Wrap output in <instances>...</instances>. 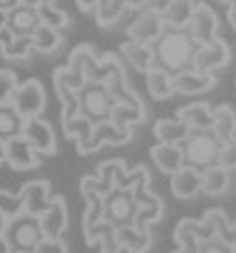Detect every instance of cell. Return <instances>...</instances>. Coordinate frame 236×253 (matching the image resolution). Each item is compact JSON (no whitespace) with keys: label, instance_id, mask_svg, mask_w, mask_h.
<instances>
[{"label":"cell","instance_id":"obj_1","mask_svg":"<svg viewBox=\"0 0 236 253\" xmlns=\"http://www.w3.org/2000/svg\"><path fill=\"white\" fill-rule=\"evenodd\" d=\"M155 52V67L168 74H179L192 69L199 44L192 39L188 30H168L152 44Z\"/></svg>","mask_w":236,"mask_h":253},{"label":"cell","instance_id":"obj_9","mask_svg":"<svg viewBox=\"0 0 236 253\" xmlns=\"http://www.w3.org/2000/svg\"><path fill=\"white\" fill-rule=\"evenodd\" d=\"M188 34L192 36L199 46L212 42L218 37V30H220V19L212 7L207 2H196L194 13L188 24Z\"/></svg>","mask_w":236,"mask_h":253},{"label":"cell","instance_id":"obj_20","mask_svg":"<svg viewBox=\"0 0 236 253\" xmlns=\"http://www.w3.org/2000/svg\"><path fill=\"white\" fill-rule=\"evenodd\" d=\"M196 7V0H168L160 13L168 30H187Z\"/></svg>","mask_w":236,"mask_h":253},{"label":"cell","instance_id":"obj_32","mask_svg":"<svg viewBox=\"0 0 236 253\" xmlns=\"http://www.w3.org/2000/svg\"><path fill=\"white\" fill-rule=\"evenodd\" d=\"M24 120L11 106H0V139L7 141L22 133Z\"/></svg>","mask_w":236,"mask_h":253},{"label":"cell","instance_id":"obj_43","mask_svg":"<svg viewBox=\"0 0 236 253\" xmlns=\"http://www.w3.org/2000/svg\"><path fill=\"white\" fill-rule=\"evenodd\" d=\"M11 39H13V34H11L6 26H0V50L4 48L6 44H9Z\"/></svg>","mask_w":236,"mask_h":253},{"label":"cell","instance_id":"obj_38","mask_svg":"<svg viewBox=\"0 0 236 253\" xmlns=\"http://www.w3.org/2000/svg\"><path fill=\"white\" fill-rule=\"evenodd\" d=\"M0 212L7 220L24 212V202H22V198L19 194H11L7 190L0 189Z\"/></svg>","mask_w":236,"mask_h":253},{"label":"cell","instance_id":"obj_35","mask_svg":"<svg viewBox=\"0 0 236 253\" xmlns=\"http://www.w3.org/2000/svg\"><path fill=\"white\" fill-rule=\"evenodd\" d=\"M35 11H37V17H39L41 24H46V26L54 30L65 28V26H69L70 22L69 15L65 13L63 9H59L56 4H42Z\"/></svg>","mask_w":236,"mask_h":253},{"label":"cell","instance_id":"obj_29","mask_svg":"<svg viewBox=\"0 0 236 253\" xmlns=\"http://www.w3.org/2000/svg\"><path fill=\"white\" fill-rule=\"evenodd\" d=\"M231 174L229 170L222 169L218 165H212L208 169L201 170V192L207 196H220L229 189Z\"/></svg>","mask_w":236,"mask_h":253},{"label":"cell","instance_id":"obj_30","mask_svg":"<svg viewBox=\"0 0 236 253\" xmlns=\"http://www.w3.org/2000/svg\"><path fill=\"white\" fill-rule=\"evenodd\" d=\"M30 39H32V50L39 54H52L63 44V36L59 34V30L50 28L46 24H39Z\"/></svg>","mask_w":236,"mask_h":253},{"label":"cell","instance_id":"obj_18","mask_svg":"<svg viewBox=\"0 0 236 253\" xmlns=\"http://www.w3.org/2000/svg\"><path fill=\"white\" fill-rule=\"evenodd\" d=\"M170 189L172 194L179 200H190L197 192H201V172L197 169H192L185 165L179 169L174 176H170Z\"/></svg>","mask_w":236,"mask_h":253},{"label":"cell","instance_id":"obj_40","mask_svg":"<svg viewBox=\"0 0 236 253\" xmlns=\"http://www.w3.org/2000/svg\"><path fill=\"white\" fill-rule=\"evenodd\" d=\"M197 253H233V246L218 237H210V239L203 240Z\"/></svg>","mask_w":236,"mask_h":253},{"label":"cell","instance_id":"obj_21","mask_svg":"<svg viewBox=\"0 0 236 253\" xmlns=\"http://www.w3.org/2000/svg\"><path fill=\"white\" fill-rule=\"evenodd\" d=\"M120 52L135 71L146 74L148 71H152L155 67V52H153L152 44H140V42L127 39L120 44Z\"/></svg>","mask_w":236,"mask_h":253},{"label":"cell","instance_id":"obj_25","mask_svg":"<svg viewBox=\"0 0 236 253\" xmlns=\"http://www.w3.org/2000/svg\"><path fill=\"white\" fill-rule=\"evenodd\" d=\"M146 87L153 100H170L175 94L174 91V76L168 74L159 67H153L152 71L146 72Z\"/></svg>","mask_w":236,"mask_h":253},{"label":"cell","instance_id":"obj_4","mask_svg":"<svg viewBox=\"0 0 236 253\" xmlns=\"http://www.w3.org/2000/svg\"><path fill=\"white\" fill-rule=\"evenodd\" d=\"M78 104L79 115H83L92 124H100L111 119L115 100L111 98L104 84H85L78 91Z\"/></svg>","mask_w":236,"mask_h":253},{"label":"cell","instance_id":"obj_47","mask_svg":"<svg viewBox=\"0 0 236 253\" xmlns=\"http://www.w3.org/2000/svg\"><path fill=\"white\" fill-rule=\"evenodd\" d=\"M6 163V141L0 139V167Z\"/></svg>","mask_w":236,"mask_h":253},{"label":"cell","instance_id":"obj_17","mask_svg":"<svg viewBox=\"0 0 236 253\" xmlns=\"http://www.w3.org/2000/svg\"><path fill=\"white\" fill-rule=\"evenodd\" d=\"M175 119L185 122L192 131H207L212 129L214 120V109L207 102H192L177 109Z\"/></svg>","mask_w":236,"mask_h":253},{"label":"cell","instance_id":"obj_22","mask_svg":"<svg viewBox=\"0 0 236 253\" xmlns=\"http://www.w3.org/2000/svg\"><path fill=\"white\" fill-rule=\"evenodd\" d=\"M150 155L152 161L155 163V167L168 176H174L179 169L185 167V159H183V152L181 146H174V144H155L150 148Z\"/></svg>","mask_w":236,"mask_h":253},{"label":"cell","instance_id":"obj_46","mask_svg":"<svg viewBox=\"0 0 236 253\" xmlns=\"http://www.w3.org/2000/svg\"><path fill=\"white\" fill-rule=\"evenodd\" d=\"M227 19H229V24L236 30V6L229 7L227 9Z\"/></svg>","mask_w":236,"mask_h":253},{"label":"cell","instance_id":"obj_3","mask_svg":"<svg viewBox=\"0 0 236 253\" xmlns=\"http://www.w3.org/2000/svg\"><path fill=\"white\" fill-rule=\"evenodd\" d=\"M220 146H222V142L216 139V135L210 129H207V131H190L188 139L181 144L185 165L197 169L199 172L212 167L218 161Z\"/></svg>","mask_w":236,"mask_h":253},{"label":"cell","instance_id":"obj_23","mask_svg":"<svg viewBox=\"0 0 236 253\" xmlns=\"http://www.w3.org/2000/svg\"><path fill=\"white\" fill-rule=\"evenodd\" d=\"M117 237L120 248L127 253H146L152 248V235L146 227L122 225V227H117Z\"/></svg>","mask_w":236,"mask_h":253},{"label":"cell","instance_id":"obj_5","mask_svg":"<svg viewBox=\"0 0 236 253\" xmlns=\"http://www.w3.org/2000/svg\"><path fill=\"white\" fill-rule=\"evenodd\" d=\"M139 204L133 198L131 189L111 187L104 196V220L115 227L133 225Z\"/></svg>","mask_w":236,"mask_h":253},{"label":"cell","instance_id":"obj_51","mask_svg":"<svg viewBox=\"0 0 236 253\" xmlns=\"http://www.w3.org/2000/svg\"><path fill=\"white\" fill-rule=\"evenodd\" d=\"M6 224H7V218L0 212V237H2V233H4V229H6Z\"/></svg>","mask_w":236,"mask_h":253},{"label":"cell","instance_id":"obj_11","mask_svg":"<svg viewBox=\"0 0 236 253\" xmlns=\"http://www.w3.org/2000/svg\"><path fill=\"white\" fill-rule=\"evenodd\" d=\"M21 135L34 146V150L37 154H42V155L56 154L57 150L56 131H54V127H52V124H50L48 120L41 119V117L24 120Z\"/></svg>","mask_w":236,"mask_h":253},{"label":"cell","instance_id":"obj_10","mask_svg":"<svg viewBox=\"0 0 236 253\" xmlns=\"http://www.w3.org/2000/svg\"><path fill=\"white\" fill-rule=\"evenodd\" d=\"M231 61V48L222 37H216L212 42L197 48L192 69L205 74H214V71L223 69Z\"/></svg>","mask_w":236,"mask_h":253},{"label":"cell","instance_id":"obj_39","mask_svg":"<svg viewBox=\"0 0 236 253\" xmlns=\"http://www.w3.org/2000/svg\"><path fill=\"white\" fill-rule=\"evenodd\" d=\"M218 167H222L225 170H235L236 169V139L227 142H222L220 152H218Z\"/></svg>","mask_w":236,"mask_h":253},{"label":"cell","instance_id":"obj_26","mask_svg":"<svg viewBox=\"0 0 236 253\" xmlns=\"http://www.w3.org/2000/svg\"><path fill=\"white\" fill-rule=\"evenodd\" d=\"M85 240L89 246H94V244H100V253H120L122 248H120V242H118L117 237V227L111 225L109 222H102L98 224L89 235H85Z\"/></svg>","mask_w":236,"mask_h":253},{"label":"cell","instance_id":"obj_41","mask_svg":"<svg viewBox=\"0 0 236 253\" xmlns=\"http://www.w3.org/2000/svg\"><path fill=\"white\" fill-rule=\"evenodd\" d=\"M34 253H69L67 244L63 242V239H44L37 244Z\"/></svg>","mask_w":236,"mask_h":253},{"label":"cell","instance_id":"obj_36","mask_svg":"<svg viewBox=\"0 0 236 253\" xmlns=\"http://www.w3.org/2000/svg\"><path fill=\"white\" fill-rule=\"evenodd\" d=\"M6 59H26L32 50V39L30 37H13L9 44L0 50Z\"/></svg>","mask_w":236,"mask_h":253},{"label":"cell","instance_id":"obj_16","mask_svg":"<svg viewBox=\"0 0 236 253\" xmlns=\"http://www.w3.org/2000/svg\"><path fill=\"white\" fill-rule=\"evenodd\" d=\"M19 196L24 202V212L41 216L50 204V183L44 179H34L24 183L19 190Z\"/></svg>","mask_w":236,"mask_h":253},{"label":"cell","instance_id":"obj_31","mask_svg":"<svg viewBox=\"0 0 236 253\" xmlns=\"http://www.w3.org/2000/svg\"><path fill=\"white\" fill-rule=\"evenodd\" d=\"M129 9H133V0H105L104 6L96 9V22L102 28L117 24Z\"/></svg>","mask_w":236,"mask_h":253},{"label":"cell","instance_id":"obj_7","mask_svg":"<svg viewBox=\"0 0 236 253\" xmlns=\"http://www.w3.org/2000/svg\"><path fill=\"white\" fill-rule=\"evenodd\" d=\"M164 32H166V24L160 13V7L155 6L142 7L140 13L125 30L129 41L140 42V44H153Z\"/></svg>","mask_w":236,"mask_h":253},{"label":"cell","instance_id":"obj_24","mask_svg":"<svg viewBox=\"0 0 236 253\" xmlns=\"http://www.w3.org/2000/svg\"><path fill=\"white\" fill-rule=\"evenodd\" d=\"M190 131L192 129L179 119L157 120L153 126V135L160 144H174V146H181L188 139Z\"/></svg>","mask_w":236,"mask_h":253},{"label":"cell","instance_id":"obj_8","mask_svg":"<svg viewBox=\"0 0 236 253\" xmlns=\"http://www.w3.org/2000/svg\"><path fill=\"white\" fill-rule=\"evenodd\" d=\"M133 139V127H120L117 124H113L111 120H105L100 124H94L92 127V133L85 142L76 144L78 154L89 155L94 154L96 150H100L105 144H111V146H122Z\"/></svg>","mask_w":236,"mask_h":253},{"label":"cell","instance_id":"obj_53","mask_svg":"<svg viewBox=\"0 0 236 253\" xmlns=\"http://www.w3.org/2000/svg\"><path fill=\"white\" fill-rule=\"evenodd\" d=\"M172 253H185V252H181V250H175V252H172Z\"/></svg>","mask_w":236,"mask_h":253},{"label":"cell","instance_id":"obj_28","mask_svg":"<svg viewBox=\"0 0 236 253\" xmlns=\"http://www.w3.org/2000/svg\"><path fill=\"white\" fill-rule=\"evenodd\" d=\"M109 120L120 127H133L135 124H142L146 120L144 102L139 100L135 104H115Z\"/></svg>","mask_w":236,"mask_h":253},{"label":"cell","instance_id":"obj_14","mask_svg":"<svg viewBox=\"0 0 236 253\" xmlns=\"http://www.w3.org/2000/svg\"><path fill=\"white\" fill-rule=\"evenodd\" d=\"M6 163L13 170H32L41 165L39 154L22 135L6 141Z\"/></svg>","mask_w":236,"mask_h":253},{"label":"cell","instance_id":"obj_52","mask_svg":"<svg viewBox=\"0 0 236 253\" xmlns=\"http://www.w3.org/2000/svg\"><path fill=\"white\" fill-rule=\"evenodd\" d=\"M220 4H225L227 7H233V6H236V0H218Z\"/></svg>","mask_w":236,"mask_h":253},{"label":"cell","instance_id":"obj_2","mask_svg":"<svg viewBox=\"0 0 236 253\" xmlns=\"http://www.w3.org/2000/svg\"><path fill=\"white\" fill-rule=\"evenodd\" d=\"M2 239L7 242L11 253H34L37 244L44 239L39 216L21 212L9 218L6 229L2 233Z\"/></svg>","mask_w":236,"mask_h":253},{"label":"cell","instance_id":"obj_42","mask_svg":"<svg viewBox=\"0 0 236 253\" xmlns=\"http://www.w3.org/2000/svg\"><path fill=\"white\" fill-rule=\"evenodd\" d=\"M78 7L81 9V11H96L100 6H104L105 0H76Z\"/></svg>","mask_w":236,"mask_h":253},{"label":"cell","instance_id":"obj_6","mask_svg":"<svg viewBox=\"0 0 236 253\" xmlns=\"http://www.w3.org/2000/svg\"><path fill=\"white\" fill-rule=\"evenodd\" d=\"M9 106L19 113V117L22 120L41 117V113L46 107V91H44V85L37 78H30L26 82L19 84V87L13 92V98H11Z\"/></svg>","mask_w":236,"mask_h":253},{"label":"cell","instance_id":"obj_44","mask_svg":"<svg viewBox=\"0 0 236 253\" xmlns=\"http://www.w3.org/2000/svg\"><path fill=\"white\" fill-rule=\"evenodd\" d=\"M7 13H9V9L6 7V4H4V0H0V26H6Z\"/></svg>","mask_w":236,"mask_h":253},{"label":"cell","instance_id":"obj_27","mask_svg":"<svg viewBox=\"0 0 236 253\" xmlns=\"http://www.w3.org/2000/svg\"><path fill=\"white\" fill-rule=\"evenodd\" d=\"M212 133L220 142H227L236 139V113L227 104L218 106L214 109V120H212Z\"/></svg>","mask_w":236,"mask_h":253},{"label":"cell","instance_id":"obj_13","mask_svg":"<svg viewBox=\"0 0 236 253\" xmlns=\"http://www.w3.org/2000/svg\"><path fill=\"white\" fill-rule=\"evenodd\" d=\"M42 233L46 239H61L69 227V207L63 196L50 198L48 207L39 216Z\"/></svg>","mask_w":236,"mask_h":253},{"label":"cell","instance_id":"obj_34","mask_svg":"<svg viewBox=\"0 0 236 253\" xmlns=\"http://www.w3.org/2000/svg\"><path fill=\"white\" fill-rule=\"evenodd\" d=\"M162 211H164V205L160 202V198H155L153 202L144 205H139L137 214H135V227H146L150 229V224H155L162 218Z\"/></svg>","mask_w":236,"mask_h":253},{"label":"cell","instance_id":"obj_12","mask_svg":"<svg viewBox=\"0 0 236 253\" xmlns=\"http://www.w3.org/2000/svg\"><path fill=\"white\" fill-rule=\"evenodd\" d=\"M214 237L208 225L203 220L194 218H183L179 224L175 225L174 240L177 242V250L185 253H197L203 240Z\"/></svg>","mask_w":236,"mask_h":253},{"label":"cell","instance_id":"obj_50","mask_svg":"<svg viewBox=\"0 0 236 253\" xmlns=\"http://www.w3.org/2000/svg\"><path fill=\"white\" fill-rule=\"evenodd\" d=\"M0 253H11V250H9V246H7V242L2 237H0Z\"/></svg>","mask_w":236,"mask_h":253},{"label":"cell","instance_id":"obj_19","mask_svg":"<svg viewBox=\"0 0 236 253\" xmlns=\"http://www.w3.org/2000/svg\"><path fill=\"white\" fill-rule=\"evenodd\" d=\"M39 24H41V21L37 17V11L26 4L13 7L7 13L6 28L13 34V37H30Z\"/></svg>","mask_w":236,"mask_h":253},{"label":"cell","instance_id":"obj_49","mask_svg":"<svg viewBox=\"0 0 236 253\" xmlns=\"http://www.w3.org/2000/svg\"><path fill=\"white\" fill-rule=\"evenodd\" d=\"M150 2L152 0H133V9H142V7H146V6H150Z\"/></svg>","mask_w":236,"mask_h":253},{"label":"cell","instance_id":"obj_48","mask_svg":"<svg viewBox=\"0 0 236 253\" xmlns=\"http://www.w3.org/2000/svg\"><path fill=\"white\" fill-rule=\"evenodd\" d=\"M4 4H6V7L11 11L13 7H17V6H22L24 4V0H4Z\"/></svg>","mask_w":236,"mask_h":253},{"label":"cell","instance_id":"obj_15","mask_svg":"<svg viewBox=\"0 0 236 253\" xmlns=\"http://www.w3.org/2000/svg\"><path fill=\"white\" fill-rule=\"evenodd\" d=\"M216 87V76L214 74H205L197 72L194 69L183 71L174 76V91L175 94H185V96H196L208 92Z\"/></svg>","mask_w":236,"mask_h":253},{"label":"cell","instance_id":"obj_45","mask_svg":"<svg viewBox=\"0 0 236 253\" xmlns=\"http://www.w3.org/2000/svg\"><path fill=\"white\" fill-rule=\"evenodd\" d=\"M56 0H24V4L30 7H34V9H37L39 6H42V4H54Z\"/></svg>","mask_w":236,"mask_h":253},{"label":"cell","instance_id":"obj_37","mask_svg":"<svg viewBox=\"0 0 236 253\" xmlns=\"http://www.w3.org/2000/svg\"><path fill=\"white\" fill-rule=\"evenodd\" d=\"M19 87V78L9 69H0V106H9L15 89Z\"/></svg>","mask_w":236,"mask_h":253},{"label":"cell","instance_id":"obj_33","mask_svg":"<svg viewBox=\"0 0 236 253\" xmlns=\"http://www.w3.org/2000/svg\"><path fill=\"white\" fill-rule=\"evenodd\" d=\"M63 124V133L67 135L69 139H74L76 144H81L90 137L92 133V127L94 124L87 120L83 115H76L74 119L67 120V122H61Z\"/></svg>","mask_w":236,"mask_h":253}]
</instances>
